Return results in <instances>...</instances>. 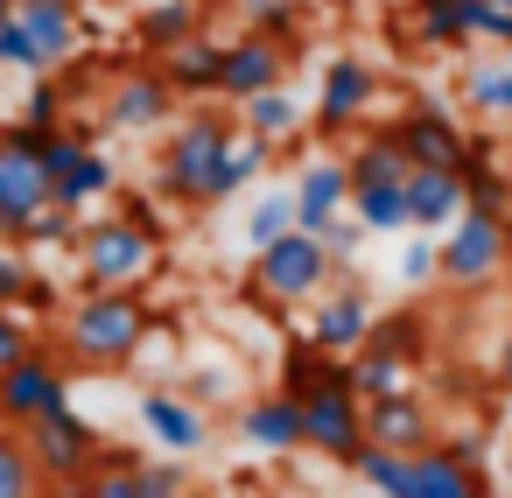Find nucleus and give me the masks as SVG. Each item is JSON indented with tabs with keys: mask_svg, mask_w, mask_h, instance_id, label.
Returning a JSON list of instances; mask_svg holds the SVG:
<instances>
[{
	"mask_svg": "<svg viewBox=\"0 0 512 498\" xmlns=\"http://www.w3.org/2000/svg\"><path fill=\"white\" fill-rule=\"evenodd\" d=\"M15 22L43 43L50 71H64V64L78 57V43L92 36V29H85V8H71V0H15Z\"/></svg>",
	"mask_w": 512,
	"mask_h": 498,
	"instance_id": "obj_22",
	"label": "nucleus"
},
{
	"mask_svg": "<svg viewBox=\"0 0 512 498\" xmlns=\"http://www.w3.org/2000/svg\"><path fill=\"white\" fill-rule=\"evenodd\" d=\"M274 155H281L274 141H260V134H239V141L225 148V162H218V176H211V204H225V197H239L246 183H260Z\"/></svg>",
	"mask_w": 512,
	"mask_h": 498,
	"instance_id": "obj_27",
	"label": "nucleus"
},
{
	"mask_svg": "<svg viewBox=\"0 0 512 498\" xmlns=\"http://www.w3.org/2000/svg\"><path fill=\"white\" fill-rule=\"evenodd\" d=\"M204 29V8H197V0H155V8L141 15V50H176V43H190Z\"/></svg>",
	"mask_w": 512,
	"mask_h": 498,
	"instance_id": "obj_29",
	"label": "nucleus"
},
{
	"mask_svg": "<svg viewBox=\"0 0 512 498\" xmlns=\"http://www.w3.org/2000/svg\"><path fill=\"white\" fill-rule=\"evenodd\" d=\"M505 260H512V218L463 204V218L442 232V281L449 288H491L505 274Z\"/></svg>",
	"mask_w": 512,
	"mask_h": 498,
	"instance_id": "obj_5",
	"label": "nucleus"
},
{
	"mask_svg": "<svg viewBox=\"0 0 512 498\" xmlns=\"http://www.w3.org/2000/svg\"><path fill=\"white\" fill-rule=\"evenodd\" d=\"M71 8H85V0H71Z\"/></svg>",
	"mask_w": 512,
	"mask_h": 498,
	"instance_id": "obj_50",
	"label": "nucleus"
},
{
	"mask_svg": "<svg viewBox=\"0 0 512 498\" xmlns=\"http://www.w3.org/2000/svg\"><path fill=\"white\" fill-rule=\"evenodd\" d=\"M393 141L407 148L414 169H463V155H470V127L449 106H435V99H414L393 120Z\"/></svg>",
	"mask_w": 512,
	"mask_h": 498,
	"instance_id": "obj_13",
	"label": "nucleus"
},
{
	"mask_svg": "<svg viewBox=\"0 0 512 498\" xmlns=\"http://www.w3.org/2000/svg\"><path fill=\"white\" fill-rule=\"evenodd\" d=\"M372 106H379V71H372L358 50H337V57L323 64V85H316V113H309V127H316L323 141H344Z\"/></svg>",
	"mask_w": 512,
	"mask_h": 498,
	"instance_id": "obj_9",
	"label": "nucleus"
},
{
	"mask_svg": "<svg viewBox=\"0 0 512 498\" xmlns=\"http://www.w3.org/2000/svg\"><path fill=\"white\" fill-rule=\"evenodd\" d=\"M169 113H176V85L162 78V64L155 71H120L113 92H106V127L113 134H155Z\"/></svg>",
	"mask_w": 512,
	"mask_h": 498,
	"instance_id": "obj_15",
	"label": "nucleus"
},
{
	"mask_svg": "<svg viewBox=\"0 0 512 498\" xmlns=\"http://www.w3.org/2000/svg\"><path fill=\"white\" fill-rule=\"evenodd\" d=\"M337 211H351V169H344V155H309L295 169V225L323 232Z\"/></svg>",
	"mask_w": 512,
	"mask_h": 498,
	"instance_id": "obj_18",
	"label": "nucleus"
},
{
	"mask_svg": "<svg viewBox=\"0 0 512 498\" xmlns=\"http://www.w3.org/2000/svg\"><path fill=\"white\" fill-rule=\"evenodd\" d=\"M57 407H71V372L43 344L0 372V421H8V428H29V421H43Z\"/></svg>",
	"mask_w": 512,
	"mask_h": 498,
	"instance_id": "obj_10",
	"label": "nucleus"
},
{
	"mask_svg": "<svg viewBox=\"0 0 512 498\" xmlns=\"http://www.w3.org/2000/svg\"><path fill=\"white\" fill-rule=\"evenodd\" d=\"M0 498H43V470H36V449L22 428L0 421Z\"/></svg>",
	"mask_w": 512,
	"mask_h": 498,
	"instance_id": "obj_31",
	"label": "nucleus"
},
{
	"mask_svg": "<svg viewBox=\"0 0 512 498\" xmlns=\"http://www.w3.org/2000/svg\"><path fill=\"white\" fill-rule=\"evenodd\" d=\"M155 316L134 288H85L71 309H64V344L78 365H99V372H120L141 358Z\"/></svg>",
	"mask_w": 512,
	"mask_h": 498,
	"instance_id": "obj_2",
	"label": "nucleus"
},
{
	"mask_svg": "<svg viewBox=\"0 0 512 498\" xmlns=\"http://www.w3.org/2000/svg\"><path fill=\"white\" fill-rule=\"evenodd\" d=\"M505 148H512V127H505Z\"/></svg>",
	"mask_w": 512,
	"mask_h": 498,
	"instance_id": "obj_49",
	"label": "nucleus"
},
{
	"mask_svg": "<svg viewBox=\"0 0 512 498\" xmlns=\"http://www.w3.org/2000/svg\"><path fill=\"white\" fill-rule=\"evenodd\" d=\"M0 302H43L50 309V281L36 274L22 239H0Z\"/></svg>",
	"mask_w": 512,
	"mask_h": 498,
	"instance_id": "obj_32",
	"label": "nucleus"
},
{
	"mask_svg": "<svg viewBox=\"0 0 512 498\" xmlns=\"http://www.w3.org/2000/svg\"><path fill=\"white\" fill-rule=\"evenodd\" d=\"M78 225H85V218H78L71 204H57V197H50V204L22 225V246H78Z\"/></svg>",
	"mask_w": 512,
	"mask_h": 498,
	"instance_id": "obj_38",
	"label": "nucleus"
},
{
	"mask_svg": "<svg viewBox=\"0 0 512 498\" xmlns=\"http://www.w3.org/2000/svg\"><path fill=\"white\" fill-rule=\"evenodd\" d=\"M477 15H484V0H414L407 36L421 50H470L477 43Z\"/></svg>",
	"mask_w": 512,
	"mask_h": 498,
	"instance_id": "obj_23",
	"label": "nucleus"
},
{
	"mask_svg": "<svg viewBox=\"0 0 512 498\" xmlns=\"http://www.w3.org/2000/svg\"><path fill=\"white\" fill-rule=\"evenodd\" d=\"M365 344H372V351H386V358H400V365L414 372V365H421V351H428V323H421L414 309H400V316H379Z\"/></svg>",
	"mask_w": 512,
	"mask_h": 498,
	"instance_id": "obj_33",
	"label": "nucleus"
},
{
	"mask_svg": "<svg viewBox=\"0 0 512 498\" xmlns=\"http://www.w3.org/2000/svg\"><path fill=\"white\" fill-rule=\"evenodd\" d=\"M50 204V169H43V127L8 120L0 127V239H22V225Z\"/></svg>",
	"mask_w": 512,
	"mask_h": 498,
	"instance_id": "obj_6",
	"label": "nucleus"
},
{
	"mask_svg": "<svg viewBox=\"0 0 512 498\" xmlns=\"http://www.w3.org/2000/svg\"><path fill=\"white\" fill-rule=\"evenodd\" d=\"M463 204V169H407V232H449Z\"/></svg>",
	"mask_w": 512,
	"mask_h": 498,
	"instance_id": "obj_21",
	"label": "nucleus"
},
{
	"mask_svg": "<svg viewBox=\"0 0 512 498\" xmlns=\"http://www.w3.org/2000/svg\"><path fill=\"white\" fill-rule=\"evenodd\" d=\"M232 141H239V113L197 106L190 120H176L169 141H162V155H155V197L183 204V211H211V176H218V162H225Z\"/></svg>",
	"mask_w": 512,
	"mask_h": 498,
	"instance_id": "obj_1",
	"label": "nucleus"
},
{
	"mask_svg": "<svg viewBox=\"0 0 512 498\" xmlns=\"http://www.w3.org/2000/svg\"><path fill=\"white\" fill-rule=\"evenodd\" d=\"M365 442H386V449H428V442H435V414H428V400H421L414 386L365 400Z\"/></svg>",
	"mask_w": 512,
	"mask_h": 498,
	"instance_id": "obj_20",
	"label": "nucleus"
},
{
	"mask_svg": "<svg viewBox=\"0 0 512 498\" xmlns=\"http://www.w3.org/2000/svg\"><path fill=\"white\" fill-rule=\"evenodd\" d=\"M288 43H274V36H232L225 43V64H218V99H253V92H274V85H288Z\"/></svg>",
	"mask_w": 512,
	"mask_h": 498,
	"instance_id": "obj_14",
	"label": "nucleus"
},
{
	"mask_svg": "<svg viewBox=\"0 0 512 498\" xmlns=\"http://www.w3.org/2000/svg\"><path fill=\"white\" fill-rule=\"evenodd\" d=\"M141 428H148L169 456H197V449L211 442L204 407H197V400H183V393H169V386H148V393H141Z\"/></svg>",
	"mask_w": 512,
	"mask_h": 498,
	"instance_id": "obj_19",
	"label": "nucleus"
},
{
	"mask_svg": "<svg viewBox=\"0 0 512 498\" xmlns=\"http://www.w3.org/2000/svg\"><path fill=\"white\" fill-rule=\"evenodd\" d=\"M64 498H148L141 456H134V449H106L99 470H92L85 484H64Z\"/></svg>",
	"mask_w": 512,
	"mask_h": 498,
	"instance_id": "obj_28",
	"label": "nucleus"
},
{
	"mask_svg": "<svg viewBox=\"0 0 512 498\" xmlns=\"http://www.w3.org/2000/svg\"><path fill=\"white\" fill-rule=\"evenodd\" d=\"M155 64H162V78L176 85V99H211V92H218V64H225V43H211V36L197 29L190 43L162 50Z\"/></svg>",
	"mask_w": 512,
	"mask_h": 498,
	"instance_id": "obj_24",
	"label": "nucleus"
},
{
	"mask_svg": "<svg viewBox=\"0 0 512 498\" xmlns=\"http://www.w3.org/2000/svg\"><path fill=\"white\" fill-rule=\"evenodd\" d=\"M281 232H295V190H267L253 211H246V246H274Z\"/></svg>",
	"mask_w": 512,
	"mask_h": 498,
	"instance_id": "obj_37",
	"label": "nucleus"
},
{
	"mask_svg": "<svg viewBox=\"0 0 512 498\" xmlns=\"http://www.w3.org/2000/svg\"><path fill=\"white\" fill-rule=\"evenodd\" d=\"M43 169H50V197H57V204H71L78 218H85L99 197H113V190H120L113 155H106L85 127H57V134H43Z\"/></svg>",
	"mask_w": 512,
	"mask_h": 498,
	"instance_id": "obj_7",
	"label": "nucleus"
},
{
	"mask_svg": "<svg viewBox=\"0 0 512 498\" xmlns=\"http://www.w3.org/2000/svg\"><path fill=\"white\" fill-rule=\"evenodd\" d=\"M337 281V260L323 253V239L316 232H281L274 246H260L253 253V274H246V288L267 302V309H309L323 288Z\"/></svg>",
	"mask_w": 512,
	"mask_h": 498,
	"instance_id": "obj_3",
	"label": "nucleus"
},
{
	"mask_svg": "<svg viewBox=\"0 0 512 498\" xmlns=\"http://www.w3.org/2000/svg\"><path fill=\"white\" fill-rule=\"evenodd\" d=\"M302 435H309V449L330 456V463H351V456L365 449V400L351 393V379L302 393Z\"/></svg>",
	"mask_w": 512,
	"mask_h": 498,
	"instance_id": "obj_11",
	"label": "nucleus"
},
{
	"mask_svg": "<svg viewBox=\"0 0 512 498\" xmlns=\"http://www.w3.org/2000/svg\"><path fill=\"white\" fill-rule=\"evenodd\" d=\"M491 8H505V15H512V0H491Z\"/></svg>",
	"mask_w": 512,
	"mask_h": 498,
	"instance_id": "obj_48",
	"label": "nucleus"
},
{
	"mask_svg": "<svg viewBox=\"0 0 512 498\" xmlns=\"http://www.w3.org/2000/svg\"><path fill=\"white\" fill-rule=\"evenodd\" d=\"M239 22L253 36H274V43H302V0H239Z\"/></svg>",
	"mask_w": 512,
	"mask_h": 498,
	"instance_id": "obj_34",
	"label": "nucleus"
},
{
	"mask_svg": "<svg viewBox=\"0 0 512 498\" xmlns=\"http://www.w3.org/2000/svg\"><path fill=\"white\" fill-rule=\"evenodd\" d=\"M22 120H29V127H43V134H57V127H64V85H57V71H43V78H36V92H29V106H22Z\"/></svg>",
	"mask_w": 512,
	"mask_h": 498,
	"instance_id": "obj_41",
	"label": "nucleus"
},
{
	"mask_svg": "<svg viewBox=\"0 0 512 498\" xmlns=\"http://www.w3.org/2000/svg\"><path fill=\"white\" fill-rule=\"evenodd\" d=\"M400 498H491V484H484V463L456 456L449 442H428V449L407 456Z\"/></svg>",
	"mask_w": 512,
	"mask_h": 498,
	"instance_id": "obj_16",
	"label": "nucleus"
},
{
	"mask_svg": "<svg viewBox=\"0 0 512 498\" xmlns=\"http://www.w3.org/2000/svg\"><path fill=\"white\" fill-rule=\"evenodd\" d=\"M36 351V330L15 316V302H0V372H8L15 358H29Z\"/></svg>",
	"mask_w": 512,
	"mask_h": 498,
	"instance_id": "obj_44",
	"label": "nucleus"
},
{
	"mask_svg": "<svg viewBox=\"0 0 512 498\" xmlns=\"http://www.w3.org/2000/svg\"><path fill=\"white\" fill-rule=\"evenodd\" d=\"M0 71H22V78H43L50 71V57H43V43L8 15V22H0Z\"/></svg>",
	"mask_w": 512,
	"mask_h": 498,
	"instance_id": "obj_39",
	"label": "nucleus"
},
{
	"mask_svg": "<svg viewBox=\"0 0 512 498\" xmlns=\"http://www.w3.org/2000/svg\"><path fill=\"white\" fill-rule=\"evenodd\" d=\"M463 106L477 113V120H505L512 127V57H477V64H463Z\"/></svg>",
	"mask_w": 512,
	"mask_h": 498,
	"instance_id": "obj_26",
	"label": "nucleus"
},
{
	"mask_svg": "<svg viewBox=\"0 0 512 498\" xmlns=\"http://www.w3.org/2000/svg\"><path fill=\"white\" fill-rule=\"evenodd\" d=\"M141 477H148V498H183L190 491L183 456H141Z\"/></svg>",
	"mask_w": 512,
	"mask_h": 498,
	"instance_id": "obj_43",
	"label": "nucleus"
},
{
	"mask_svg": "<svg viewBox=\"0 0 512 498\" xmlns=\"http://www.w3.org/2000/svg\"><path fill=\"white\" fill-rule=\"evenodd\" d=\"M400 386H407V365H400V358H386V351H372V344L351 351V393H358V400H379V393H400Z\"/></svg>",
	"mask_w": 512,
	"mask_h": 498,
	"instance_id": "obj_36",
	"label": "nucleus"
},
{
	"mask_svg": "<svg viewBox=\"0 0 512 498\" xmlns=\"http://www.w3.org/2000/svg\"><path fill=\"white\" fill-rule=\"evenodd\" d=\"M400 281H407V288H428V281H442V239H435V232L407 239V253H400Z\"/></svg>",
	"mask_w": 512,
	"mask_h": 498,
	"instance_id": "obj_40",
	"label": "nucleus"
},
{
	"mask_svg": "<svg viewBox=\"0 0 512 498\" xmlns=\"http://www.w3.org/2000/svg\"><path fill=\"white\" fill-rule=\"evenodd\" d=\"M162 253V232H148L141 218H85L78 225V274L85 288H134Z\"/></svg>",
	"mask_w": 512,
	"mask_h": 498,
	"instance_id": "obj_4",
	"label": "nucleus"
},
{
	"mask_svg": "<svg viewBox=\"0 0 512 498\" xmlns=\"http://www.w3.org/2000/svg\"><path fill=\"white\" fill-rule=\"evenodd\" d=\"M491 365H498V386H512V330L498 337V358H491Z\"/></svg>",
	"mask_w": 512,
	"mask_h": 498,
	"instance_id": "obj_45",
	"label": "nucleus"
},
{
	"mask_svg": "<svg viewBox=\"0 0 512 498\" xmlns=\"http://www.w3.org/2000/svg\"><path fill=\"white\" fill-rule=\"evenodd\" d=\"M232 113H239V134H260V141H274V148L302 141V127H309V113H302V99H295L288 85L253 92V99H239Z\"/></svg>",
	"mask_w": 512,
	"mask_h": 498,
	"instance_id": "obj_25",
	"label": "nucleus"
},
{
	"mask_svg": "<svg viewBox=\"0 0 512 498\" xmlns=\"http://www.w3.org/2000/svg\"><path fill=\"white\" fill-rule=\"evenodd\" d=\"M463 197L484 204V211H505V204H512V176L491 162V141H484V134H470V155H463Z\"/></svg>",
	"mask_w": 512,
	"mask_h": 498,
	"instance_id": "obj_30",
	"label": "nucleus"
},
{
	"mask_svg": "<svg viewBox=\"0 0 512 498\" xmlns=\"http://www.w3.org/2000/svg\"><path fill=\"white\" fill-rule=\"evenodd\" d=\"M316 239H323V253H330L337 267H351V260H358V246H365V218H358V211H337Z\"/></svg>",
	"mask_w": 512,
	"mask_h": 498,
	"instance_id": "obj_42",
	"label": "nucleus"
},
{
	"mask_svg": "<svg viewBox=\"0 0 512 498\" xmlns=\"http://www.w3.org/2000/svg\"><path fill=\"white\" fill-rule=\"evenodd\" d=\"M372 323H379L372 295H365V288L337 267V281L309 302V330H302V337H309V344H323V351H337V358H351V351L372 337Z\"/></svg>",
	"mask_w": 512,
	"mask_h": 498,
	"instance_id": "obj_12",
	"label": "nucleus"
},
{
	"mask_svg": "<svg viewBox=\"0 0 512 498\" xmlns=\"http://www.w3.org/2000/svg\"><path fill=\"white\" fill-rule=\"evenodd\" d=\"M8 15H15V0H0V22H8Z\"/></svg>",
	"mask_w": 512,
	"mask_h": 498,
	"instance_id": "obj_47",
	"label": "nucleus"
},
{
	"mask_svg": "<svg viewBox=\"0 0 512 498\" xmlns=\"http://www.w3.org/2000/svg\"><path fill=\"white\" fill-rule=\"evenodd\" d=\"M351 211L365 218V232H407V183H372V190H351Z\"/></svg>",
	"mask_w": 512,
	"mask_h": 498,
	"instance_id": "obj_35",
	"label": "nucleus"
},
{
	"mask_svg": "<svg viewBox=\"0 0 512 498\" xmlns=\"http://www.w3.org/2000/svg\"><path fill=\"white\" fill-rule=\"evenodd\" d=\"M183 498H218V491H204V484H190V491H183Z\"/></svg>",
	"mask_w": 512,
	"mask_h": 498,
	"instance_id": "obj_46",
	"label": "nucleus"
},
{
	"mask_svg": "<svg viewBox=\"0 0 512 498\" xmlns=\"http://www.w3.org/2000/svg\"><path fill=\"white\" fill-rule=\"evenodd\" d=\"M29 435V449H36V470H43V484H85L92 470H99V456H106V442H99V428L78 414V407H57V414H43V421H29L22 428Z\"/></svg>",
	"mask_w": 512,
	"mask_h": 498,
	"instance_id": "obj_8",
	"label": "nucleus"
},
{
	"mask_svg": "<svg viewBox=\"0 0 512 498\" xmlns=\"http://www.w3.org/2000/svg\"><path fill=\"white\" fill-rule=\"evenodd\" d=\"M239 442L246 449H260V456H295V449H309V435H302V400L295 393H253L246 407H239Z\"/></svg>",
	"mask_w": 512,
	"mask_h": 498,
	"instance_id": "obj_17",
	"label": "nucleus"
}]
</instances>
